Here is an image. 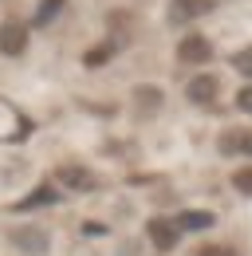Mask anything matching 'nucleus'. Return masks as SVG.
<instances>
[{"instance_id":"nucleus-1","label":"nucleus","mask_w":252,"mask_h":256,"mask_svg":"<svg viewBox=\"0 0 252 256\" xmlns=\"http://www.w3.org/2000/svg\"><path fill=\"white\" fill-rule=\"evenodd\" d=\"M8 244L16 248V252L24 256H48L52 252V232L44 228V224H16L12 232H8Z\"/></svg>"},{"instance_id":"nucleus-3","label":"nucleus","mask_w":252,"mask_h":256,"mask_svg":"<svg viewBox=\"0 0 252 256\" xmlns=\"http://www.w3.org/2000/svg\"><path fill=\"white\" fill-rule=\"evenodd\" d=\"M220 95V79L217 75H209V71H201V75H193L186 83V98L193 106H213Z\"/></svg>"},{"instance_id":"nucleus-4","label":"nucleus","mask_w":252,"mask_h":256,"mask_svg":"<svg viewBox=\"0 0 252 256\" xmlns=\"http://www.w3.org/2000/svg\"><path fill=\"white\" fill-rule=\"evenodd\" d=\"M178 60L182 64H189V67H201V64H209L213 60V44L205 40V36H186L182 44H178Z\"/></svg>"},{"instance_id":"nucleus-5","label":"nucleus","mask_w":252,"mask_h":256,"mask_svg":"<svg viewBox=\"0 0 252 256\" xmlns=\"http://www.w3.org/2000/svg\"><path fill=\"white\" fill-rule=\"evenodd\" d=\"M146 236H150V244H154L158 252H170L182 240V228L170 221V217H154V221L146 224Z\"/></svg>"},{"instance_id":"nucleus-12","label":"nucleus","mask_w":252,"mask_h":256,"mask_svg":"<svg viewBox=\"0 0 252 256\" xmlns=\"http://www.w3.org/2000/svg\"><path fill=\"white\" fill-rule=\"evenodd\" d=\"M232 186L244 193V197H252V166H244V170H236V174H232Z\"/></svg>"},{"instance_id":"nucleus-8","label":"nucleus","mask_w":252,"mask_h":256,"mask_svg":"<svg viewBox=\"0 0 252 256\" xmlns=\"http://www.w3.org/2000/svg\"><path fill=\"white\" fill-rule=\"evenodd\" d=\"M174 224H178L182 232H205V228L217 224V213H209V209H186V213L174 217Z\"/></svg>"},{"instance_id":"nucleus-10","label":"nucleus","mask_w":252,"mask_h":256,"mask_svg":"<svg viewBox=\"0 0 252 256\" xmlns=\"http://www.w3.org/2000/svg\"><path fill=\"white\" fill-rule=\"evenodd\" d=\"M220 154H244V158H252V130L248 134H224L220 138Z\"/></svg>"},{"instance_id":"nucleus-6","label":"nucleus","mask_w":252,"mask_h":256,"mask_svg":"<svg viewBox=\"0 0 252 256\" xmlns=\"http://www.w3.org/2000/svg\"><path fill=\"white\" fill-rule=\"evenodd\" d=\"M217 8V0H170V20L174 24H189V20H201Z\"/></svg>"},{"instance_id":"nucleus-15","label":"nucleus","mask_w":252,"mask_h":256,"mask_svg":"<svg viewBox=\"0 0 252 256\" xmlns=\"http://www.w3.org/2000/svg\"><path fill=\"white\" fill-rule=\"evenodd\" d=\"M106 56H114V48H110V44H106V48H98V52H87V67H102Z\"/></svg>"},{"instance_id":"nucleus-14","label":"nucleus","mask_w":252,"mask_h":256,"mask_svg":"<svg viewBox=\"0 0 252 256\" xmlns=\"http://www.w3.org/2000/svg\"><path fill=\"white\" fill-rule=\"evenodd\" d=\"M236 110H244V114H252V83H244V87L236 91Z\"/></svg>"},{"instance_id":"nucleus-11","label":"nucleus","mask_w":252,"mask_h":256,"mask_svg":"<svg viewBox=\"0 0 252 256\" xmlns=\"http://www.w3.org/2000/svg\"><path fill=\"white\" fill-rule=\"evenodd\" d=\"M56 201H60V190L44 186V190H36L32 197H24V201H20V209H24V213H32V209H44V205H56Z\"/></svg>"},{"instance_id":"nucleus-16","label":"nucleus","mask_w":252,"mask_h":256,"mask_svg":"<svg viewBox=\"0 0 252 256\" xmlns=\"http://www.w3.org/2000/svg\"><path fill=\"white\" fill-rule=\"evenodd\" d=\"M232 64H236V71H240V75H252V48H248V52H240Z\"/></svg>"},{"instance_id":"nucleus-13","label":"nucleus","mask_w":252,"mask_h":256,"mask_svg":"<svg viewBox=\"0 0 252 256\" xmlns=\"http://www.w3.org/2000/svg\"><path fill=\"white\" fill-rule=\"evenodd\" d=\"M197 256H240L232 244H205V248H197Z\"/></svg>"},{"instance_id":"nucleus-9","label":"nucleus","mask_w":252,"mask_h":256,"mask_svg":"<svg viewBox=\"0 0 252 256\" xmlns=\"http://www.w3.org/2000/svg\"><path fill=\"white\" fill-rule=\"evenodd\" d=\"M162 102H166L162 87H154V83H142V87H134V106H138L142 114H154V110H162Z\"/></svg>"},{"instance_id":"nucleus-2","label":"nucleus","mask_w":252,"mask_h":256,"mask_svg":"<svg viewBox=\"0 0 252 256\" xmlns=\"http://www.w3.org/2000/svg\"><path fill=\"white\" fill-rule=\"evenodd\" d=\"M56 186L71 193H94L98 190V178H94L87 166H60L56 170Z\"/></svg>"},{"instance_id":"nucleus-7","label":"nucleus","mask_w":252,"mask_h":256,"mask_svg":"<svg viewBox=\"0 0 252 256\" xmlns=\"http://www.w3.org/2000/svg\"><path fill=\"white\" fill-rule=\"evenodd\" d=\"M0 52L4 56H24L28 52V28L24 24H0Z\"/></svg>"}]
</instances>
